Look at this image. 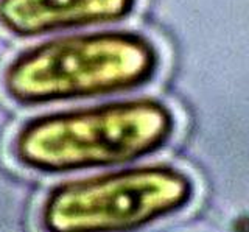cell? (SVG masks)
<instances>
[{
  "label": "cell",
  "mask_w": 249,
  "mask_h": 232,
  "mask_svg": "<svg viewBox=\"0 0 249 232\" xmlns=\"http://www.w3.org/2000/svg\"><path fill=\"white\" fill-rule=\"evenodd\" d=\"M173 128V114L159 100H117L37 115L18 131L13 154L47 173L114 167L158 151Z\"/></svg>",
  "instance_id": "7a4b0ae2"
},
{
  "label": "cell",
  "mask_w": 249,
  "mask_h": 232,
  "mask_svg": "<svg viewBox=\"0 0 249 232\" xmlns=\"http://www.w3.org/2000/svg\"><path fill=\"white\" fill-rule=\"evenodd\" d=\"M189 178L170 167H139L62 182L45 198V232H129L181 209Z\"/></svg>",
  "instance_id": "3957f363"
},
{
  "label": "cell",
  "mask_w": 249,
  "mask_h": 232,
  "mask_svg": "<svg viewBox=\"0 0 249 232\" xmlns=\"http://www.w3.org/2000/svg\"><path fill=\"white\" fill-rule=\"evenodd\" d=\"M158 67L156 45L137 32L78 33L18 53L3 69L2 89L20 106L76 102L140 89Z\"/></svg>",
  "instance_id": "6da1fadb"
},
{
  "label": "cell",
  "mask_w": 249,
  "mask_h": 232,
  "mask_svg": "<svg viewBox=\"0 0 249 232\" xmlns=\"http://www.w3.org/2000/svg\"><path fill=\"white\" fill-rule=\"evenodd\" d=\"M137 0H0V28L30 39L61 32L117 24Z\"/></svg>",
  "instance_id": "277c9868"
}]
</instances>
